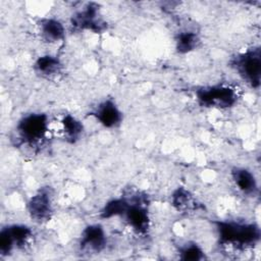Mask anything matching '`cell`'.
I'll use <instances>...</instances> for the list:
<instances>
[{"mask_svg": "<svg viewBox=\"0 0 261 261\" xmlns=\"http://www.w3.org/2000/svg\"><path fill=\"white\" fill-rule=\"evenodd\" d=\"M230 175L234 186L246 196H255L258 193V182L254 173L245 167H233Z\"/></svg>", "mask_w": 261, "mask_h": 261, "instance_id": "10", "label": "cell"}, {"mask_svg": "<svg viewBox=\"0 0 261 261\" xmlns=\"http://www.w3.org/2000/svg\"><path fill=\"white\" fill-rule=\"evenodd\" d=\"M205 252L196 243L189 242L179 248V259L184 261H200L205 259Z\"/></svg>", "mask_w": 261, "mask_h": 261, "instance_id": "18", "label": "cell"}, {"mask_svg": "<svg viewBox=\"0 0 261 261\" xmlns=\"http://www.w3.org/2000/svg\"><path fill=\"white\" fill-rule=\"evenodd\" d=\"M90 115L106 128L117 127L122 122V112L111 99L100 102L90 111Z\"/></svg>", "mask_w": 261, "mask_h": 261, "instance_id": "9", "label": "cell"}, {"mask_svg": "<svg viewBox=\"0 0 261 261\" xmlns=\"http://www.w3.org/2000/svg\"><path fill=\"white\" fill-rule=\"evenodd\" d=\"M197 103L205 108L228 109L233 107L239 99L238 92L228 85H211L198 88L195 91Z\"/></svg>", "mask_w": 261, "mask_h": 261, "instance_id": "3", "label": "cell"}, {"mask_svg": "<svg viewBox=\"0 0 261 261\" xmlns=\"http://www.w3.org/2000/svg\"><path fill=\"white\" fill-rule=\"evenodd\" d=\"M129 204V200L124 197L113 198L107 201L100 211V217L102 219H110L113 217L121 216L124 214Z\"/></svg>", "mask_w": 261, "mask_h": 261, "instance_id": "16", "label": "cell"}, {"mask_svg": "<svg viewBox=\"0 0 261 261\" xmlns=\"http://www.w3.org/2000/svg\"><path fill=\"white\" fill-rule=\"evenodd\" d=\"M49 130V118L42 112H32L22 116L16 123V138L20 144L35 147L39 145Z\"/></svg>", "mask_w": 261, "mask_h": 261, "instance_id": "2", "label": "cell"}, {"mask_svg": "<svg viewBox=\"0 0 261 261\" xmlns=\"http://www.w3.org/2000/svg\"><path fill=\"white\" fill-rule=\"evenodd\" d=\"M27 210L30 217L39 223L50 220L53 213L52 194L49 188H40L31 196L27 203Z\"/></svg>", "mask_w": 261, "mask_h": 261, "instance_id": "6", "label": "cell"}, {"mask_svg": "<svg viewBox=\"0 0 261 261\" xmlns=\"http://www.w3.org/2000/svg\"><path fill=\"white\" fill-rule=\"evenodd\" d=\"M219 243L238 250H246L260 241V228L252 222L219 220L215 222Z\"/></svg>", "mask_w": 261, "mask_h": 261, "instance_id": "1", "label": "cell"}, {"mask_svg": "<svg viewBox=\"0 0 261 261\" xmlns=\"http://www.w3.org/2000/svg\"><path fill=\"white\" fill-rule=\"evenodd\" d=\"M39 29L42 38L48 43L60 42L65 37V28L63 23L53 17L41 19Z\"/></svg>", "mask_w": 261, "mask_h": 261, "instance_id": "11", "label": "cell"}, {"mask_svg": "<svg viewBox=\"0 0 261 261\" xmlns=\"http://www.w3.org/2000/svg\"><path fill=\"white\" fill-rule=\"evenodd\" d=\"M61 130L64 140L67 143L74 144L82 138L84 125L75 116L65 114L61 119Z\"/></svg>", "mask_w": 261, "mask_h": 261, "instance_id": "13", "label": "cell"}, {"mask_svg": "<svg viewBox=\"0 0 261 261\" xmlns=\"http://www.w3.org/2000/svg\"><path fill=\"white\" fill-rule=\"evenodd\" d=\"M171 205L178 211H185L192 208L194 202L191 193L184 187H178L172 192L170 197Z\"/></svg>", "mask_w": 261, "mask_h": 261, "instance_id": "17", "label": "cell"}, {"mask_svg": "<svg viewBox=\"0 0 261 261\" xmlns=\"http://www.w3.org/2000/svg\"><path fill=\"white\" fill-rule=\"evenodd\" d=\"M231 67L251 88L258 89L261 81V52L259 47H252L233 56Z\"/></svg>", "mask_w": 261, "mask_h": 261, "instance_id": "4", "label": "cell"}, {"mask_svg": "<svg viewBox=\"0 0 261 261\" xmlns=\"http://www.w3.org/2000/svg\"><path fill=\"white\" fill-rule=\"evenodd\" d=\"M107 246V234L104 227L99 223L87 225L80 238V250L87 254H99Z\"/></svg>", "mask_w": 261, "mask_h": 261, "instance_id": "8", "label": "cell"}, {"mask_svg": "<svg viewBox=\"0 0 261 261\" xmlns=\"http://www.w3.org/2000/svg\"><path fill=\"white\" fill-rule=\"evenodd\" d=\"M70 24L77 31H90L95 34L106 30V22L100 14L99 5L94 2L87 3L81 10L72 14Z\"/></svg>", "mask_w": 261, "mask_h": 261, "instance_id": "5", "label": "cell"}, {"mask_svg": "<svg viewBox=\"0 0 261 261\" xmlns=\"http://www.w3.org/2000/svg\"><path fill=\"white\" fill-rule=\"evenodd\" d=\"M175 50L179 54H187L198 48L200 38L194 31H180L175 36Z\"/></svg>", "mask_w": 261, "mask_h": 261, "instance_id": "14", "label": "cell"}, {"mask_svg": "<svg viewBox=\"0 0 261 261\" xmlns=\"http://www.w3.org/2000/svg\"><path fill=\"white\" fill-rule=\"evenodd\" d=\"M122 217L128 226L138 234H146L150 228V216L146 200L142 196L129 201Z\"/></svg>", "mask_w": 261, "mask_h": 261, "instance_id": "7", "label": "cell"}, {"mask_svg": "<svg viewBox=\"0 0 261 261\" xmlns=\"http://www.w3.org/2000/svg\"><path fill=\"white\" fill-rule=\"evenodd\" d=\"M62 68V63L60 59L52 54H45L39 56L35 63V71L43 77H51L60 72Z\"/></svg>", "mask_w": 261, "mask_h": 261, "instance_id": "12", "label": "cell"}, {"mask_svg": "<svg viewBox=\"0 0 261 261\" xmlns=\"http://www.w3.org/2000/svg\"><path fill=\"white\" fill-rule=\"evenodd\" d=\"M4 228L12 239L15 249L23 248L33 238V229L27 224L14 223L6 225Z\"/></svg>", "mask_w": 261, "mask_h": 261, "instance_id": "15", "label": "cell"}]
</instances>
